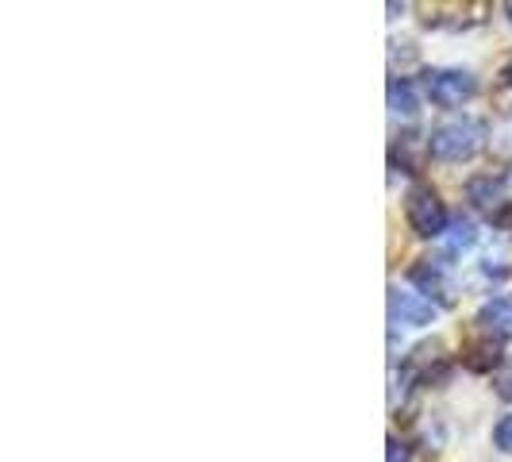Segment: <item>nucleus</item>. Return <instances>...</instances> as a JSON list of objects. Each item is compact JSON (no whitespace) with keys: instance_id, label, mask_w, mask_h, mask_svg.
<instances>
[{"instance_id":"f257e3e1","label":"nucleus","mask_w":512,"mask_h":462,"mask_svg":"<svg viewBox=\"0 0 512 462\" xmlns=\"http://www.w3.org/2000/svg\"><path fill=\"white\" fill-rule=\"evenodd\" d=\"M486 143V124L474 116H451L428 135V154L436 162H466L482 151Z\"/></svg>"},{"instance_id":"f03ea898","label":"nucleus","mask_w":512,"mask_h":462,"mask_svg":"<svg viewBox=\"0 0 512 462\" xmlns=\"http://www.w3.org/2000/svg\"><path fill=\"white\" fill-rule=\"evenodd\" d=\"M405 216H409V228L420 239H443L447 231V208L439 201V193L432 185H412L409 197H405Z\"/></svg>"},{"instance_id":"7ed1b4c3","label":"nucleus","mask_w":512,"mask_h":462,"mask_svg":"<svg viewBox=\"0 0 512 462\" xmlns=\"http://www.w3.org/2000/svg\"><path fill=\"white\" fill-rule=\"evenodd\" d=\"M428 97L439 108H462L478 93V81L470 70H428V81H424Z\"/></svg>"},{"instance_id":"20e7f679","label":"nucleus","mask_w":512,"mask_h":462,"mask_svg":"<svg viewBox=\"0 0 512 462\" xmlns=\"http://www.w3.org/2000/svg\"><path fill=\"white\" fill-rule=\"evenodd\" d=\"M409 282L432 301V305H455V285L447 278L443 262H432V258H420L416 266L409 270Z\"/></svg>"},{"instance_id":"39448f33","label":"nucleus","mask_w":512,"mask_h":462,"mask_svg":"<svg viewBox=\"0 0 512 462\" xmlns=\"http://www.w3.org/2000/svg\"><path fill=\"white\" fill-rule=\"evenodd\" d=\"M389 320L405 324V328H424L436 320V305L424 293H409V289H389Z\"/></svg>"},{"instance_id":"423d86ee","label":"nucleus","mask_w":512,"mask_h":462,"mask_svg":"<svg viewBox=\"0 0 512 462\" xmlns=\"http://www.w3.org/2000/svg\"><path fill=\"white\" fill-rule=\"evenodd\" d=\"M478 332L486 339H497V343H509L512 339V293H501V297H489L486 305L478 308L474 316Z\"/></svg>"},{"instance_id":"0eeeda50","label":"nucleus","mask_w":512,"mask_h":462,"mask_svg":"<svg viewBox=\"0 0 512 462\" xmlns=\"http://www.w3.org/2000/svg\"><path fill=\"white\" fill-rule=\"evenodd\" d=\"M466 197L474 208H501V178H470L466 181Z\"/></svg>"},{"instance_id":"6e6552de","label":"nucleus","mask_w":512,"mask_h":462,"mask_svg":"<svg viewBox=\"0 0 512 462\" xmlns=\"http://www.w3.org/2000/svg\"><path fill=\"white\" fill-rule=\"evenodd\" d=\"M389 108H393L397 116H409V120L420 112V97H416L412 81H405V77H393V81H389Z\"/></svg>"},{"instance_id":"1a4fd4ad","label":"nucleus","mask_w":512,"mask_h":462,"mask_svg":"<svg viewBox=\"0 0 512 462\" xmlns=\"http://www.w3.org/2000/svg\"><path fill=\"white\" fill-rule=\"evenodd\" d=\"M474 239H478V231H474L470 220H451L447 231H443V247H447L451 255H459V251H466V247H474Z\"/></svg>"},{"instance_id":"9d476101","label":"nucleus","mask_w":512,"mask_h":462,"mask_svg":"<svg viewBox=\"0 0 512 462\" xmlns=\"http://www.w3.org/2000/svg\"><path fill=\"white\" fill-rule=\"evenodd\" d=\"M493 443H497V451L512 455V412L497 420V428H493Z\"/></svg>"},{"instance_id":"9b49d317","label":"nucleus","mask_w":512,"mask_h":462,"mask_svg":"<svg viewBox=\"0 0 512 462\" xmlns=\"http://www.w3.org/2000/svg\"><path fill=\"white\" fill-rule=\"evenodd\" d=\"M493 385H497V393H501L505 401H512V359L493 374Z\"/></svg>"},{"instance_id":"f8f14e48","label":"nucleus","mask_w":512,"mask_h":462,"mask_svg":"<svg viewBox=\"0 0 512 462\" xmlns=\"http://www.w3.org/2000/svg\"><path fill=\"white\" fill-rule=\"evenodd\" d=\"M389 462H409V451H405V443L389 439Z\"/></svg>"},{"instance_id":"ddd939ff","label":"nucleus","mask_w":512,"mask_h":462,"mask_svg":"<svg viewBox=\"0 0 512 462\" xmlns=\"http://www.w3.org/2000/svg\"><path fill=\"white\" fill-rule=\"evenodd\" d=\"M505 12H509V20H512V4H505Z\"/></svg>"}]
</instances>
